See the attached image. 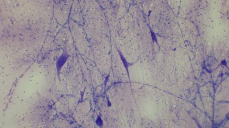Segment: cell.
<instances>
[{
  "mask_svg": "<svg viewBox=\"0 0 229 128\" xmlns=\"http://www.w3.org/2000/svg\"><path fill=\"white\" fill-rule=\"evenodd\" d=\"M66 54H63L60 57V58L57 60V69L58 72H59V71L61 69V67L63 66V65L65 63V62L66 61L67 57H66Z\"/></svg>",
  "mask_w": 229,
  "mask_h": 128,
  "instance_id": "obj_1",
  "label": "cell"
}]
</instances>
